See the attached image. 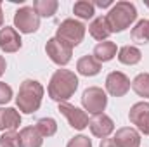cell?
Instances as JSON below:
<instances>
[{
    "label": "cell",
    "instance_id": "obj_1",
    "mask_svg": "<svg viewBox=\"0 0 149 147\" xmlns=\"http://www.w3.org/2000/svg\"><path fill=\"white\" fill-rule=\"evenodd\" d=\"M78 76L70 71V69H57L56 73L52 74L47 92L49 97L56 102H68L71 97L74 95L76 88H78Z\"/></svg>",
    "mask_w": 149,
    "mask_h": 147
},
{
    "label": "cell",
    "instance_id": "obj_2",
    "mask_svg": "<svg viewBox=\"0 0 149 147\" xmlns=\"http://www.w3.org/2000/svg\"><path fill=\"white\" fill-rule=\"evenodd\" d=\"M43 87L37 80H24L19 85V92L16 97V106L17 109L24 114H33L40 109L42 99H43Z\"/></svg>",
    "mask_w": 149,
    "mask_h": 147
},
{
    "label": "cell",
    "instance_id": "obj_3",
    "mask_svg": "<svg viewBox=\"0 0 149 147\" xmlns=\"http://www.w3.org/2000/svg\"><path fill=\"white\" fill-rule=\"evenodd\" d=\"M137 19V9L132 2H116L106 14L108 26L111 33H121L127 28H130Z\"/></svg>",
    "mask_w": 149,
    "mask_h": 147
},
{
    "label": "cell",
    "instance_id": "obj_4",
    "mask_svg": "<svg viewBox=\"0 0 149 147\" xmlns=\"http://www.w3.org/2000/svg\"><path fill=\"white\" fill-rule=\"evenodd\" d=\"M85 24L80 23L78 19H64L59 26H57V31H56V38L61 40L64 45H68L70 49H74L76 45H80L85 38Z\"/></svg>",
    "mask_w": 149,
    "mask_h": 147
},
{
    "label": "cell",
    "instance_id": "obj_5",
    "mask_svg": "<svg viewBox=\"0 0 149 147\" xmlns=\"http://www.w3.org/2000/svg\"><path fill=\"white\" fill-rule=\"evenodd\" d=\"M81 106L90 114H102L108 106V95L101 87H88L81 94Z\"/></svg>",
    "mask_w": 149,
    "mask_h": 147
},
{
    "label": "cell",
    "instance_id": "obj_6",
    "mask_svg": "<svg viewBox=\"0 0 149 147\" xmlns=\"http://www.w3.org/2000/svg\"><path fill=\"white\" fill-rule=\"evenodd\" d=\"M14 28L19 33H35L40 28V16L35 12L33 7H21L14 14Z\"/></svg>",
    "mask_w": 149,
    "mask_h": 147
},
{
    "label": "cell",
    "instance_id": "obj_7",
    "mask_svg": "<svg viewBox=\"0 0 149 147\" xmlns=\"http://www.w3.org/2000/svg\"><path fill=\"white\" fill-rule=\"evenodd\" d=\"M45 52L50 57V61L54 64H57V66H66L71 61V55H73V49H70L68 45H64L61 40H57L56 37L47 40Z\"/></svg>",
    "mask_w": 149,
    "mask_h": 147
},
{
    "label": "cell",
    "instance_id": "obj_8",
    "mask_svg": "<svg viewBox=\"0 0 149 147\" xmlns=\"http://www.w3.org/2000/svg\"><path fill=\"white\" fill-rule=\"evenodd\" d=\"M57 111L68 119L70 126L74 128V130H85V128L88 126V121H90V119H88V114L83 109L73 106V104H70V102H61L59 107H57Z\"/></svg>",
    "mask_w": 149,
    "mask_h": 147
},
{
    "label": "cell",
    "instance_id": "obj_9",
    "mask_svg": "<svg viewBox=\"0 0 149 147\" xmlns=\"http://www.w3.org/2000/svg\"><path fill=\"white\" fill-rule=\"evenodd\" d=\"M130 87V78L121 71H111L106 76V92L113 97H125Z\"/></svg>",
    "mask_w": 149,
    "mask_h": 147
},
{
    "label": "cell",
    "instance_id": "obj_10",
    "mask_svg": "<svg viewBox=\"0 0 149 147\" xmlns=\"http://www.w3.org/2000/svg\"><path fill=\"white\" fill-rule=\"evenodd\" d=\"M128 119L132 125H135V128L141 133L149 135V102L142 101L134 104L128 111Z\"/></svg>",
    "mask_w": 149,
    "mask_h": 147
},
{
    "label": "cell",
    "instance_id": "obj_11",
    "mask_svg": "<svg viewBox=\"0 0 149 147\" xmlns=\"http://www.w3.org/2000/svg\"><path fill=\"white\" fill-rule=\"evenodd\" d=\"M23 47L19 31L12 26H3L0 30V50L5 54H14Z\"/></svg>",
    "mask_w": 149,
    "mask_h": 147
},
{
    "label": "cell",
    "instance_id": "obj_12",
    "mask_svg": "<svg viewBox=\"0 0 149 147\" xmlns=\"http://www.w3.org/2000/svg\"><path fill=\"white\" fill-rule=\"evenodd\" d=\"M88 128H90V132H92L94 137H97V139L102 140V139H108L114 132V121L108 114H104V112L102 114H95L88 121Z\"/></svg>",
    "mask_w": 149,
    "mask_h": 147
},
{
    "label": "cell",
    "instance_id": "obj_13",
    "mask_svg": "<svg viewBox=\"0 0 149 147\" xmlns=\"http://www.w3.org/2000/svg\"><path fill=\"white\" fill-rule=\"evenodd\" d=\"M113 140L118 147H139L141 146V133L132 126H123V128L116 130Z\"/></svg>",
    "mask_w": 149,
    "mask_h": 147
},
{
    "label": "cell",
    "instance_id": "obj_14",
    "mask_svg": "<svg viewBox=\"0 0 149 147\" xmlns=\"http://www.w3.org/2000/svg\"><path fill=\"white\" fill-rule=\"evenodd\" d=\"M21 125V114L14 107H0V132L17 130Z\"/></svg>",
    "mask_w": 149,
    "mask_h": 147
},
{
    "label": "cell",
    "instance_id": "obj_15",
    "mask_svg": "<svg viewBox=\"0 0 149 147\" xmlns=\"http://www.w3.org/2000/svg\"><path fill=\"white\" fill-rule=\"evenodd\" d=\"M101 64L102 62H108V61H111L114 59L116 55H118V47H116V43L111 42V40H104V42H99L95 47H94V54H92Z\"/></svg>",
    "mask_w": 149,
    "mask_h": 147
},
{
    "label": "cell",
    "instance_id": "obj_16",
    "mask_svg": "<svg viewBox=\"0 0 149 147\" xmlns=\"http://www.w3.org/2000/svg\"><path fill=\"white\" fill-rule=\"evenodd\" d=\"M102 66L94 55H83L76 61V71L81 76H95L101 73Z\"/></svg>",
    "mask_w": 149,
    "mask_h": 147
},
{
    "label": "cell",
    "instance_id": "obj_17",
    "mask_svg": "<svg viewBox=\"0 0 149 147\" xmlns=\"http://www.w3.org/2000/svg\"><path fill=\"white\" fill-rule=\"evenodd\" d=\"M88 33L90 37L99 40V42H104L108 40L111 35V30L108 26V21H106V16H99L95 19H92V23L88 24Z\"/></svg>",
    "mask_w": 149,
    "mask_h": 147
},
{
    "label": "cell",
    "instance_id": "obj_18",
    "mask_svg": "<svg viewBox=\"0 0 149 147\" xmlns=\"http://www.w3.org/2000/svg\"><path fill=\"white\" fill-rule=\"evenodd\" d=\"M19 142L21 147H42L43 137L38 133L37 126H24L19 132Z\"/></svg>",
    "mask_w": 149,
    "mask_h": 147
},
{
    "label": "cell",
    "instance_id": "obj_19",
    "mask_svg": "<svg viewBox=\"0 0 149 147\" xmlns=\"http://www.w3.org/2000/svg\"><path fill=\"white\" fill-rule=\"evenodd\" d=\"M142 59V52L134 47V45H125L118 50V61L121 64H127V66H134L137 62H141Z\"/></svg>",
    "mask_w": 149,
    "mask_h": 147
},
{
    "label": "cell",
    "instance_id": "obj_20",
    "mask_svg": "<svg viewBox=\"0 0 149 147\" xmlns=\"http://www.w3.org/2000/svg\"><path fill=\"white\" fill-rule=\"evenodd\" d=\"M130 38H132V42H135L139 45L149 43V21L148 19L137 21V24L130 31Z\"/></svg>",
    "mask_w": 149,
    "mask_h": 147
},
{
    "label": "cell",
    "instance_id": "obj_21",
    "mask_svg": "<svg viewBox=\"0 0 149 147\" xmlns=\"http://www.w3.org/2000/svg\"><path fill=\"white\" fill-rule=\"evenodd\" d=\"M59 2L57 0H35L33 2V9L40 17H52L57 12Z\"/></svg>",
    "mask_w": 149,
    "mask_h": 147
},
{
    "label": "cell",
    "instance_id": "obj_22",
    "mask_svg": "<svg viewBox=\"0 0 149 147\" xmlns=\"http://www.w3.org/2000/svg\"><path fill=\"white\" fill-rule=\"evenodd\" d=\"M73 12L74 16L80 17V19H92L94 14H95V7L88 0H78L73 5Z\"/></svg>",
    "mask_w": 149,
    "mask_h": 147
},
{
    "label": "cell",
    "instance_id": "obj_23",
    "mask_svg": "<svg viewBox=\"0 0 149 147\" xmlns=\"http://www.w3.org/2000/svg\"><path fill=\"white\" fill-rule=\"evenodd\" d=\"M132 88L139 97L149 99V73H141L137 74L132 81Z\"/></svg>",
    "mask_w": 149,
    "mask_h": 147
},
{
    "label": "cell",
    "instance_id": "obj_24",
    "mask_svg": "<svg viewBox=\"0 0 149 147\" xmlns=\"http://www.w3.org/2000/svg\"><path fill=\"white\" fill-rule=\"evenodd\" d=\"M37 130L38 133L45 139H49V137H52V135H56V132H57V121L54 119V118H40L37 121Z\"/></svg>",
    "mask_w": 149,
    "mask_h": 147
},
{
    "label": "cell",
    "instance_id": "obj_25",
    "mask_svg": "<svg viewBox=\"0 0 149 147\" xmlns=\"http://www.w3.org/2000/svg\"><path fill=\"white\" fill-rule=\"evenodd\" d=\"M0 147H21L19 133H17L16 130L3 132V133L0 135Z\"/></svg>",
    "mask_w": 149,
    "mask_h": 147
},
{
    "label": "cell",
    "instance_id": "obj_26",
    "mask_svg": "<svg viewBox=\"0 0 149 147\" xmlns=\"http://www.w3.org/2000/svg\"><path fill=\"white\" fill-rule=\"evenodd\" d=\"M66 147H92V140L85 135H76L68 142Z\"/></svg>",
    "mask_w": 149,
    "mask_h": 147
},
{
    "label": "cell",
    "instance_id": "obj_27",
    "mask_svg": "<svg viewBox=\"0 0 149 147\" xmlns=\"http://www.w3.org/2000/svg\"><path fill=\"white\" fill-rule=\"evenodd\" d=\"M12 95H14V94H12L10 85L0 81V106H2V104H7V102L12 99Z\"/></svg>",
    "mask_w": 149,
    "mask_h": 147
},
{
    "label": "cell",
    "instance_id": "obj_28",
    "mask_svg": "<svg viewBox=\"0 0 149 147\" xmlns=\"http://www.w3.org/2000/svg\"><path fill=\"white\" fill-rule=\"evenodd\" d=\"M99 147H118V146L114 144V140H113V139L108 137V139H102V140H101V146H99Z\"/></svg>",
    "mask_w": 149,
    "mask_h": 147
},
{
    "label": "cell",
    "instance_id": "obj_29",
    "mask_svg": "<svg viewBox=\"0 0 149 147\" xmlns=\"http://www.w3.org/2000/svg\"><path fill=\"white\" fill-rule=\"evenodd\" d=\"M5 68H7V62H5V57L0 55V76L5 73Z\"/></svg>",
    "mask_w": 149,
    "mask_h": 147
},
{
    "label": "cell",
    "instance_id": "obj_30",
    "mask_svg": "<svg viewBox=\"0 0 149 147\" xmlns=\"http://www.w3.org/2000/svg\"><path fill=\"white\" fill-rule=\"evenodd\" d=\"M95 5H97V7H109V5H111V2H109V0H106V2L99 0V2H95V3H94V7H95Z\"/></svg>",
    "mask_w": 149,
    "mask_h": 147
},
{
    "label": "cell",
    "instance_id": "obj_31",
    "mask_svg": "<svg viewBox=\"0 0 149 147\" xmlns=\"http://www.w3.org/2000/svg\"><path fill=\"white\" fill-rule=\"evenodd\" d=\"M3 28V12H2V3H0V30Z\"/></svg>",
    "mask_w": 149,
    "mask_h": 147
},
{
    "label": "cell",
    "instance_id": "obj_32",
    "mask_svg": "<svg viewBox=\"0 0 149 147\" xmlns=\"http://www.w3.org/2000/svg\"><path fill=\"white\" fill-rule=\"evenodd\" d=\"M148 7H149V2H148Z\"/></svg>",
    "mask_w": 149,
    "mask_h": 147
}]
</instances>
